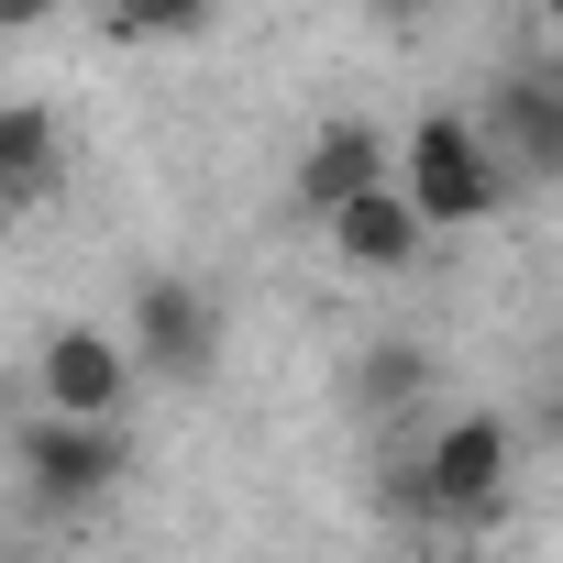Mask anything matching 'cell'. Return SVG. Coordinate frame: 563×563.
<instances>
[{"label": "cell", "mask_w": 563, "mask_h": 563, "mask_svg": "<svg viewBox=\"0 0 563 563\" xmlns=\"http://www.w3.org/2000/svg\"><path fill=\"white\" fill-rule=\"evenodd\" d=\"M541 34H552V45H563V0H541Z\"/></svg>", "instance_id": "13"}, {"label": "cell", "mask_w": 563, "mask_h": 563, "mask_svg": "<svg viewBox=\"0 0 563 563\" xmlns=\"http://www.w3.org/2000/svg\"><path fill=\"white\" fill-rule=\"evenodd\" d=\"M508 486V420L464 409V420H431L420 464H409V508H442V519H486Z\"/></svg>", "instance_id": "3"}, {"label": "cell", "mask_w": 563, "mask_h": 563, "mask_svg": "<svg viewBox=\"0 0 563 563\" xmlns=\"http://www.w3.org/2000/svg\"><path fill=\"white\" fill-rule=\"evenodd\" d=\"M321 232H332V254H343L354 276H409V265H420V243H431V210H420V199H409V188L387 177V188L343 199V210H332Z\"/></svg>", "instance_id": "8"}, {"label": "cell", "mask_w": 563, "mask_h": 563, "mask_svg": "<svg viewBox=\"0 0 563 563\" xmlns=\"http://www.w3.org/2000/svg\"><path fill=\"white\" fill-rule=\"evenodd\" d=\"M398 177V133H376L365 111L354 122H321L310 144H299V210L310 221H332L343 199H365V188H387Z\"/></svg>", "instance_id": "7"}, {"label": "cell", "mask_w": 563, "mask_h": 563, "mask_svg": "<svg viewBox=\"0 0 563 563\" xmlns=\"http://www.w3.org/2000/svg\"><path fill=\"white\" fill-rule=\"evenodd\" d=\"M100 23H111L122 45H177V34L210 23V0H100Z\"/></svg>", "instance_id": "10"}, {"label": "cell", "mask_w": 563, "mask_h": 563, "mask_svg": "<svg viewBox=\"0 0 563 563\" xmlns=\"http://www.w3.org/2000/svg\"><path fill=\"white\" fill-rule=\"evenodd\" d=\"M133 376H144L133 332L67 321V332H45V354H34V409H67V420H111V409L133 398Z\"/></svg>", "instance_id": "4"}, {"label": "cell", "mask_w": 563, "mask_h": 563, "mask_svg": "<svg viewBox=\"0 0 563 563\" xmlns=\"http://www.w3.org/2000/svg\"><path fill=\"white\" fill-rule=\"evenodd\" d=\"M0 177H12L23 210L56 188V111H45V100H12V111H0Z\"/></svg>", "instance_id": "9"}, {"label": "cell", "mask_w": 563, "mask_h": 563, "mask_svg": "<svg viewBox=\"0 0 563 563\" xmlns=\"http://www.w3.org/2000/svg\"><path fill=\"white\" fill-rule=\"evenodd\" d=\"M365 12H387V23H420V12H442V0H365Z\"/></svg>", "instance_id": "12"}, {"label": "cell", "mask_w": 563, "mask_h": 563, "mask_svg": "<svg viewBox=\"0 0 563 563\" xmlns=\"http://www.w3.org/2000/svg\"><path fill=\"white\" fill-rule=\"evenodd\" d=\"M12 453H23V497H34V508H56V519H78V508H100V497L122 486V420L34 409V420L12 431Z\"/></svg>", "instance_id": "2"}, {"label": "cell", "mask_w": 563, "mask_h": 563, "mask_svg": "<svg viewBox=\"0 0 563 563\" xmlns=\"http://www.w3.org/2000/svg\"><path fill=\"white\" fill-rule=\"evenodd\" d=\"M133 354H144V376H166V387L210 376V365H221V299L199 288V276H144V299H133Z\"/></svg>", "instance_id": "6"}, {"label": "cell", "mask_w": 563, "mask_h": 563, "mask_svg": "<svg viewBox=\"0 0 563 563\" xmlns=\"http://www.w3.org/2000/svg\"><path fill=\"white\" fill-rule=\"evenodd\" d=\"M486 144L508 155V177H563V45L552 56H519L497 89H486Z\"/></svg>", "instance_id": "5"}, {"label": "cell", "mask_w": 563, "mask_h": 563, "mask_svg": "<svg viewBox=\"0 0 563 563\" xmlns=\"http://www.w3.org/2000/svg\"><path fill=\"white\" fill-rule=\"evenodd\" d=\"M45 12H56V0H0V23H12V34H34Z\"/></svg>", "instance_id": "11"}, {"label": "cell", "mask_w": 563, "mask_h": 563, "mask_svg": "<svg viewBox=\"0 0 563 563\" xmlns=\"http://www.w3.org/2000/svg\"><path fill=\"white\" fill-rule=\"evenodd\" d=\"M398 188L431 210V232H464V221H486L508 199V155L486 144L475 111H420L398 133Z\"/></svg>", "instance_id": "1"}]
</instances>
